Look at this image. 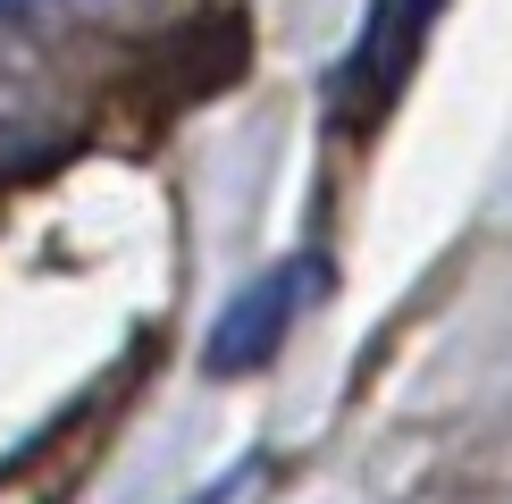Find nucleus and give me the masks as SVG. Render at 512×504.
Here are the masks:
<instances>
[{
  "label": "nucleus",
  "mask_w": 512,
  "mask_h": 504,
  "mask_svg": "<svg viewBox=\"0 0 512 504\" xmlns=\"http://www.w3.org/2000/svg\"><path fill=\"white\" fill-rule=\"evenodd\" d=\"M437 17H445V0H370L361 9V34H353V59H345V110L353 118H378L403 93V76L420 68Z\"/></svg>",
  "instance_id": "f257e3e1"
},
{
  "label": "nucleus",
  "mask_w": 512,
  "mask_h": 504,
  "mask_svg": "<svg viewBox=\"0 0 512 504\" xmlns=\"http://www.w3.org/2000/svg\"><path fill=\"white\" fill-rule=\"evenodd\" d=\"M311 286H319V261H286V269H269L261 286H244L236 303L219 311V328H210V370H252V362H269L277 345H286V328H294V311L311 303Z\"/></svg>",
  "instance_id": "f03ea898"
},
{
  "label": "nucleus",
  "mask_w": 512,
  "mask_h": 504,
  "mask_svg": "<svg viewBox=\"0 0 512 504\" xmlns=\"http://www.w3.org/2000/svg\"><path fill=\"white\" fill-rule=\"evenodd\" d=\"M42 135H51V110H42V93L26 76L0 68V177H9L26 152H42Z\"/></svg>",
  "instance_id": "7ed1b4c3"
},
{
  "label": "nucleus",
  "mask_w": 512,
  "mask_h": 504,
  "mask_svg": "<svg viewBox=\"0 0 512 504\" xmlns=\"http://www.w3.org/2000/svg\"><path fill=\"white\" fill-rule=\"evenodd\" d=\"M118 0H0V26H59V17H101Z\"/></svg>",
  "instance_id": "20e7f679"
},
{
  "label": "nucleus",
  "mask_w": 512,
  "mask_h": 504,
  "mask_svg": "<svg viewBox=\"0 0 512 504\" xmlns=\"http://www.w3.org/2000/svg\"><path fill=\"white\" fill-rule=\"evenodd\" d=\"M227 496H236V479H219V488H210V496H202V504H227Z\"/></svg>",
  "instance_id": "39448f33"
}]
</instances>
